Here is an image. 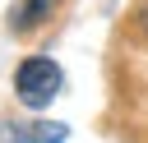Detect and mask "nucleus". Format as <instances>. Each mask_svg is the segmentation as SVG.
Wrapping results in <instances>:
<instances>
[{
    "mask_svg": "<svg viewBox=\"0 0 148 143\" xmlns=\"http://www.w3.org/2000/svg\"><path fill=\"white\" fill-rule=\"evenodd\" d=\"M14 92H18L23 106L42 111V106H51V97L60 92V69H56L46 55H28V60L18 65V74H14Z\"/></svg>",
    "mask_w": 148,
    "mask_h": 143,
    "instance_id": "nucleus-1",
    "label": "nucleus"
},
{
    "mask_svg": "<svg viewBox=\"0 0 148 143\" xmlns=\"http://www.w3.org/2000/svg\"><path fill=\"white\" fill-rule=\"evenodd\" d=\"M56 5H60V0H18L14 14H9V28H14V32H32V28H42V23L51 18Z\"/></svg>",
    "mask_w": 148,
    "mask_h": 143,
    "instance_id": "nucleus-2",
    "label": "nucleus"
},
{
    "mask_svg": "<svg viewBox=\"0 0 148 143\" xmlns=\"http://www.w3.org/2000/svg\"><path fill=\"white\" fill-rule=\"evenodd\" d=\"M0 143H42V134H28L23 125H0Z\"/></svg>",
    "mask_w": 148,
    "mask_h": 143,
    "instance_id": "nucleus-3",
    "label": "nucleus"
},
{
    "mask_svg": "<svg viewBox=\"0 0 148 143\" xmlns=\"http://www.w3.org/2000/svg\"><path fill=\"white\" fill-rule=\"evenodd\" d=\"M139 32H143V42H148V5L139 9Z\"/></svg>",
    "mask_w": 148,
    "mask_h": 143,
    "instance_id": "nucleus-4",
    "label": "nucleus"
}]
</instances>
